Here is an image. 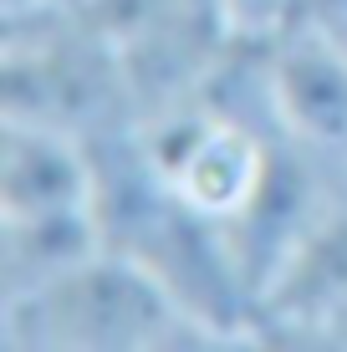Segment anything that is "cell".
Wrapping results in <instances>:
<instances>
[{"mask_svg": "<svg viewBox=\"0 0 347 352\" xmlns=\"http://www.w3.org/2000/svg\"><path fill=\"white\" fill-rule=\"evenodd\" d=\"M138 138L148 148L159 179L169 184L194 214L230 230L245 220L250 204L260 199V184L271 174L276 153V128H256L235 113H220L210 102H184L174 113L138 123Z\"/></svg>", "mask_w": 347, "mask_h": 352, "instance_id": "277c9868", "label": "cell"}, {"mask_svg": "<svg viewBox=\"0 0 347 352\" xmlns=\"http://www.w3.org/2000/svg\"><path fill=\"white\" fill-rule=\"evenodd\" d=\"M271 92L281 133L347 179V52L312 31L271 36Z\"/></svg>", "mask_w": 347, "mask_h": 352, "instance_id": "8992f818", "label": "cell"}, {"mask_svg": "<svg viewBox=\"0 0 347 352\" xmlns=\"http://www.w3.org/2000/svg\"><path fill=\"white\" fill-rule=\"evenodd\" d=\"M220 10L240 36H276L291 16V0H220Z\"/></svg>", "mask_w": 347, "mask_h": 352, "instance_id": "30bf717a", "label": "cell"}, {"mask_svg": "<svg viewBox=\"0 0 347 352\" xmlns=\"http://www.w3.org/2000/svg\"><path fill=\"white\" fill-rule=\"evenodd\" d=\"M77 16L113 46L138 123L194 102L240 36L220 0H87Z\"/></svg>", "mask_w": 347, "mask_h": 352, "instance_id": "3957f363", "label": "cell"}, {"mask_svg": "<svg viewBox=\"0 0 347 352\" xmlns=\"http://www.w3.org/2000/svg\"><path fill=\"white\" fill-rule=\"evenodd\" d=\"M286 26L312 31V36H322V41H332V46L347 52V0H291Z\"/></svg>", "mask_w": 347, "mask_h": 352, "instance_id": "9c48e42d", "label": "cell"}, {"mask_svg": "<svg viewBox=\"0 0 347 352\" xmlns=\"http://www.w3.org/2000/svg\"><path fill=\"white\" fill-rule=\"evenodd\" d=\"M102 250L92 210L62 214H0V296H26Z\"/></svg>", "mask_w": 347, "mask_h": 352, "instance_id": "ba28073f", "label": "cell"}, {"mask_svg": "<svg viewBox=\"0 0 347 352\" xmlns=\"http://www.w3.org/2000/svg\"><path fill=\"white\" fill-rule=\"evenodd\" d=\"M0 26V118L41 123L82 143L138 123L113 46L71 6Z\"/></svg>", "mask_w": 347, "mask_h": 352, "instance_id": "7a4b0ae2", "label": "cell"}, {"mask_svg": "<svg viewBox=\"0 0 347 352\" xmlns=\"http://www.w3.org/2000/svg\"><path fill=\"white\" fill-rule=\"evenodd\" d=\"M62 6H71V10H82V6H87V0H62Z\"/></svg>", "mask_w": 347, "mask_h": 352, "instance_id": "8fae6325", "label": "cell"}, {"mask_svg": "<svg viewBox=\"0 0 347 352\" xmlns=\"http://www.w3.org/2000/svg\"><path fill=\"white\" fill-rule=\"evenodd\" d=\"M92 148L41 123H0V214L92 210Z\"/></svg>", "mask_w": 347, "mask_h": 352, "instance_id": "52a82bcc", "label": "cell"}, {"mask_svg": "<svg viewBox=\"0 0 347 352\" xmlns=\"http://www.w3.org/2000/svg\"><path fill=\"white\" fill-rule=\"evenodd\" d=\"M0 342L10 352H159L214 347L220 337L189 317L138 261L102 245L62 281L0 296Z\"/></svg>", "mask_w": 347, "mask_h": 352, "instance_id": "6da1fadb", "label": "cell"}, {"mask_svg": "<svg viewBox=\"0 0 347 352\" xmlns=\"http://www.w3.org/2000/svg\"><path fill=\"white\" fill-rule=\"evenodd\" d=\"M347 332V184L322 204L306 235L256 301L250 342H342Z\"/></svg>", "mask_w": 347, "mask_h": 352, "instance_id": "5b68a950", "label": "cell"}]
</instances>
